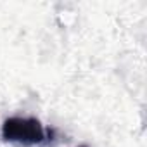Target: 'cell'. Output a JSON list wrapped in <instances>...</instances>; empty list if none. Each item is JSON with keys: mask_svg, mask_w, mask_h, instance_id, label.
<instances>
[{"mask_svg": "<svg viewBox=\"0 0 147 147\" xmlns=\"http://www.w3.org/2000/svg\"><path fill=\"white\" fill-rule=\"evenodd\" d=\"M2 138L23 147H31L45 140V130L36 118L12 116L2 125Z\"/></svg>", "mask_w": 147, "mask_h": 147, "instance_id": "6da1fadb", "label": "cell"}]
</instances>
